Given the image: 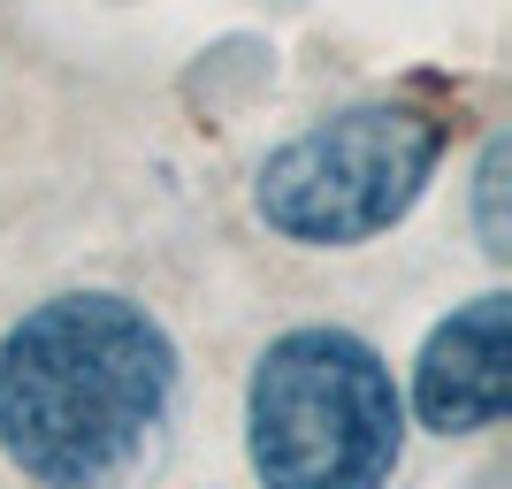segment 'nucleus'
<instances>
[{
    "mask_svg": "<svg viewBox=\"0 0 512 489\" xmlns=\"http://www.w3.org/2000/svg\"><path fill=\"white\" fill-rule=\"evenodd\" d=\"M176 398L169 329L123 291H62L0 337V451L39 489H115Z\"/></svg>",
    "mask_w": 512,
    "mask_h": 489,
    "instance_id": "obj_1",
    "label": "nucleus"
},
{
    "mask_svg": "<svg viewBox=\"0 0 512 489\" xmlns=\"http://www.w3.org/2000/svg\"><path fill=\"white\" fill-rule=\"evenodd\" d=\"M245 451L268 489H383L406 451V398L352 329H283L253 360Z\"/></svg>",
    "mask_w": 512,
    "mask_h": 489,
    "instance_id": "obj_2",
    "label": "nucleus"
},
{
    "mask_svg": "<svg viewBox=\"0 0 512 489\" xmlns=\"http://www.w3.org/2000/svg\"><path fill=\"white\" fill-rule=\"evenodd\" d=\"M444 161V123L406 100H360L283 138L253 176L260 222L291 245H367L406 222Z\"/></svg>",
    "mask_w": 512,
    "mask_h": 489,
    "instance_id": "obj_3",
    "label": "nucleus"
},
{
    "mask_svg": "<svg viewBox=\"0 0 512 489\" xmlns=\"http://www.w3.org/2000/svg\"><path fill=\"white\" fill-rule=\"evenodd\" d=\"M512 405V298L482 291L428 329L413 360V421L436 436L497 428Z\"/></svg>",
    "mask_w": 512,
    "mask_h": 489,
    "instance_id": "obj_4",
    "label": "nucleus"
},
{
    "mask_svg": "<svg viewBox=\"0 0 512 489\" xmlns=\"http://www.w3.org/2000/svg\"><path fill=\"white\" fill-rule=\"evenodd\" d=\"M505 184H512V138L497 130L482 161H474V230H482V253L512 260V222H505Z\"/></svg>",
    "mask_w": 512,
    "mask_h": 489,
    "instance_id": "obj_5",
    "label": "nucleus"
}]
</instances>
